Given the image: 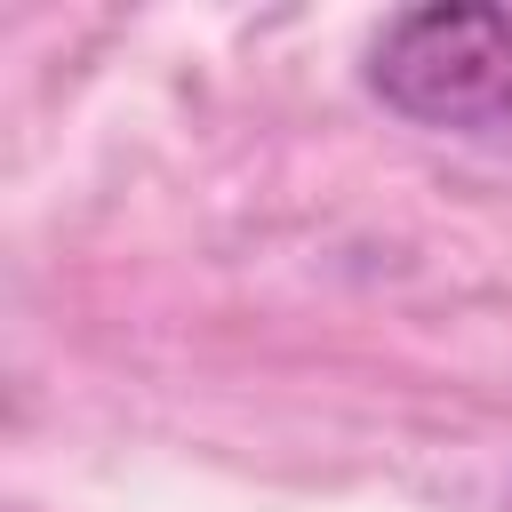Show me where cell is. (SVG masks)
Here are the masks:
<instances>
[{"mask_svg":"<svg viewBox=\"0 0 512 512\" xmlns=\"http://www.w3.org/2000/svg\"><path fill=\"white\" fill-rule=\"evenodd\" d=\"M368 88L416 128H512V8L440 0L392 16Z\"/></svg>","mask_w":512,"mask_h":512,"instance_id":"obj_1","label":"cell"}]
</instances>
